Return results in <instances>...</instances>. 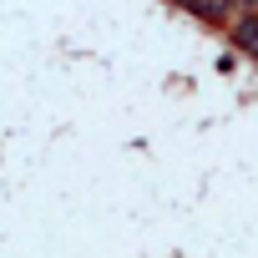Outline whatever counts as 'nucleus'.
<instances>
[{
  "instance_id": "nucleus-1",
  "label": "nucleus",
  "mask_w": 258,
  "mask_h": 258,
  "mask_svg": "<svg viewBox=\"0 0 258 258\" xmlns=\"http://www.w3.org/2000/svg\"><path fill=\"white\" fill-rule=\"evenodd\" d=\"M182 6H187L192 16H203V21H213V26H218V21H228V16H233L238 0H182Z\"/></svg>"
},
{
  "instance_id": "nucleus-2",
  "label": "nucleus",
  "mask_w": 258,
  "mask_h": 258,
  "mask_svg": "<svg viewBox=\"0 0 258 258\" xmlns=\"http://www.w3.org/2000/svg\"><path fill=\"white\" fill-rule=\"evenodd\" d=\"M233 41H238L248 56H258V11H243V21L233 26Z\"/></svg>"
}]
</instances>
